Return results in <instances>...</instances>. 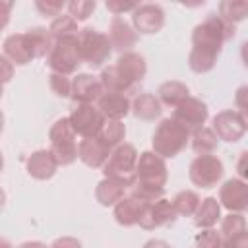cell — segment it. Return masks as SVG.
I'll return each instance as SVG.
<instances>
[{
    "instance_id": "cell-1",
    "label": "cell",
    "mask_w": 248,
    "mask_h": 248,
    "mask_svg": "<svg viewBox=\"0 0 248 248\" xmlns=\"http://www.w3.org/2000/svg\"><path fill=\"white\" fill-rule=\"evenodd\" d=\"M236 35V29L232 23L225 21L219 16H209L205 21L194 27L192 31V50L188 56V66L196 74H205L213 70L223 43L232 39Z\"/></svg>"
},
{
    "instance_id": "cell-2",
    "label": "cell",
    "mask_w": 248,
    "mask_h": 248,
    "mask_svg": "<svg viewBox=\"0 0 248 248\" xmlns=\"http://www.w3.org/2000/svg\"><path fill=\"white\" fill-rule=\"evenodd\" d=\"M147 74V64L145 58L138 52H124L116 60V64L103 68L99 79L105 87V91H114V93H130L134 91L145 78Z\"/></svg>"
},
{
    "instance_id": "cell-3",
    "label": "cell",
    "mask_w": 248,
    "mask_h": 248,
    "mask_svg": "<svg viewBox=\"0 0 248 248\" xmlns=\"http://www.w3.org/2000/svg\"><path fill=\"white\" fill-rule=\"evenodd\" d=\"M167 178H169V172H167L165 159L159 157L155 151H143L140 153V159H138V178H136V184L132 186V194L151 203L163 198Z\"/></svg>"
},
{
    "instance_id": "cell-4",
    "label": "cell",
    "mask_w": 248,
    "mask_h": 248,
    "mask_svg": "<svg viewBox=\"0 0 248 248\" xmlns=\"http://www.w3.org/2000/svg\"><path fill=\"white\" fill-rule=\"evenodd\" d=\"M190 140H192V132L170 116V118H163L157 124L151 138V145L159 157L172 159L188 145Z\"/></svg>"
},
{
    "instance_id": "cell-5",
    "label": "cell",
    "mask_w": 248,
    "mask_h": 248,
    "mask_svg": "<svg viewBox=\"0 0 248 248\" xmlns=\"http://www.w3.org/2000/svg\"><path fill=\"white\" fill-rule=\"evenodd\" d=\"M138 151L132 143H122L116 149H112L108 161L103 167V174L105 178L116 180L120 184H124L126 188L136 184L138 178Z\"/></svg>"
},
{
    "instance_id": "cell-6",
    "label": "cell",
    "mask_w": 248,
    "mask_h": 248,
    "mask_svg": "<svg viewBox=\"0 0 248 248\" xmlns=\"http://www.w3.org/2000/svg\"><path fill=\"white\" fill-rule=\"evenodd\" d=\"M76 130L70 124V118H58L50 130H48V140H50V151L56 157L58 165L68 167L72 165L78 157V143H76Z\"/></svg>"
},
{
    "instance_id": "cell-7",
    "label": "cell",
    "mask_w": 248,
    "mask_h": 248,
    "mask_svg": "<svg viewBox=\"0 0 248 248\" xmlns=\"http://www.w3.org/2000/svg\"><path fill=\"white\" fill-rule=\"evenodd\" d=\"M78 35H70V37H62V39L54 41V46H52L50 54L46 56V64H48V68L52 72L70 76L83 62L81 60V50H79Z\"/></svg>"
},
{
    "instance_id": "cell-8",
    "label": "cell",
    "mask_w": 248,
    "mask_h": 248,
    "mask_svg": "<svg viewBox=\"0 0 248 248\" xmlns=\"http://www.w3.org/2000/svg\"><path fill=\"white\" fill-rule=\"evenodd\" d=\"M78 39H79L81 60L89 68H101L110 58L112 43H110L108 35H105V33H101L97 29L85 27V29H79Z\"/></svg>"
},
{
    "instance_id": "cell-9",
    "label": "cell",
    "mask_w": 248,
    "mask_h": 248,
    "mask_svg": "<svg viewBox=\"0 0 248 248\" xmlns=\"http://www.w3.org/2000/svg\"><path fill=\"white\" fill-rule=\"evenodd\" d=\"M223 161L217 155H198L188 169V176L198 188H213L223 178Z\"/></svg>"
},
{
    "instance_id": "cell-10",
    "label": "cell",
    "mask_w": 248,
    "mask_h": 248,
    "mask_svg": "<svg viewBox=\"0 0 248 248\" xmlns=\"http://www.w3.org/2000/svg\"><path fill=\"white\" fill-rule=\"evenodd\" d=\"M68 118H70L72 128L76 130V134L81 138H97L103 124L107 122V118L99 110V107L85 105V103H76V107L72 108Z\"/></svg>"
},
{
    "instance_id": "cell-11",
    "label": "cell",
    "mask_w": 248,
    "mask_h": 248,
    "mask_svg": "<svg viewBox=\"0 0 248 248\" xmlns=\"http://www.w3.org/2000/svg\"><path fill=\"white\" fill-rule=\"evenodd\" d=\"M176 215L178 213L174 209V203L167 198H159V200L147 203V207L143 211V217L140 219V227L145 229V231H153V229L174 223Z\"/></svg>"
},
{
    "instance_id": "cell-12",
    "label": "cell",
    "mask_w": 248,
    "mask_h": 248,
    "mask_svg": "<svg viewBox=\"0 0 248 248\" xmlns=\"http://www.w3.org/2000/svg\"><path fill=\"white\" fill-rule=\"evenodd\" d=\"M207 116H209L207 105L202 99H196V97H188L172 112V118L178 120L182 126H186L190 132H196V130L203 128Z\"/></svg>"
},
{
    "instance_id": "cell-13",
    "label": "cell",
    "mask_w": 248,
    "mask_h": 248,
    "mask_svg": "<svg viewBox=\"0 0 248 248\" xmlns=\"http://www.w3.org/2000/svg\"><path fill=\"white\" fill-rule=\"evenodd\" d=\"M219 203L231 213L248 211V182L231 178L219 188Z\"/></svg>"
},
{
    "instance_id": "cell-14",
    "label": "cell",
    "mask_w": 248,
    "mask_h": 248,
    "mask_svg": "<svg viewBox=\"0 0 248 248\" xmlns=\"http://www.w3.org/2000/svg\"><path fill=\"white\" fill-rule=\"evenodd\" d=\"M132 23L134 29L143 35L159 33L165 25V12L159 4H140L132 12Z\"/></svg>"
},
{
    "instance_id": "cell-15",
    "label": "cell",
    "mask_w": 248,
    "mask_h": 248,
    "mask_svg": "<svg viewBox=\"0 0 248 248\" xmlns=\"http://www.w3.org/2000/svg\"><path fill=\"white\" fill-rule=\"evenodd\" d=\"M2 52L4 56L16 66H25L27 62H31L33 58H37V52L27 37V33H14V35H8L4 39V45H2Z\"/></svg>"
},
{
    "instance_id": "cell-16",
    "label": "cell",
    "mask_w": 248,
    "mask_h": 248,
    "mask_svg": "<svg viewBox=\"0 0 248 248\" xmlns=\"http://www.w3.org/2000/svg\"><path fill=\"white\" fill-rule=\"evenodd\" d=\"M213 132L217 134L219 140L234 143L242 140V136L246 134V128L236 110H223L213 116Z\"/></svg>"
},
{
    "instance_id": "cell-17",
    "label": "cell",
    "mask_w": 248,
    "mask_h": 248,
    "mask_svg": "<svg viewBox=\"0 0 248 248\" xmlns=\"http://www.w3.org/2000/svg\"><path fill=\"white\" fill-rule=\"evenodd\" d=\"M103 93H105V87H103L101 79L91 74H78L72 79V99L76 103L93 105L101 99Z\"/></svg>"
},
{
    "instance_id": "cell-18",
    "label": "cell",
    "mask_w": 248,
    "mask_h": 248,
    "mask_svg": "<svg viewBox=\"0 0 248 248\" xmlns=\"http://www.w3.org/2000/svg\"><path fill=\"white\" fill-rule=\"evenodd\" d=\"M58 161L56 157L52 155L50 149H37L33 151L29 157H27V163H25V169H27V174L37 178V180H48L54 176L56 169H58Z\"/></svg>"
},
{
    "instance_id": "cell-19",
    "label": "cell",
    "mask_w": 248,
    "mask_h": 248,
    "mask_svg": "<svg viewBox=\"0 0 248 248\" xmlns=\"http://www.w3.org/2000/svg\"><path fill=\"white\" fill-rule=\"evenodd\" d=\"M149 202L130 194L126 198H122L116 205H114V219L118 225L122 227H132V225H140V219L143 217V211L147 207Z\"/></svg>"
},
{
    "instance_id": "cell-20",
    "label": "cell",
    "mask_w": 248,
    "mask_h": 248,
    "mask_svg": "<svg viewBox=\"0 0 248 248\" xmlns=\"http://www.w3.org/2000/svg\"><path fill=\"white\" fill-rule=\"evenodd\" d=\"M108 39L112 43V48L120 50L122 54L124 52H130L132 46H136L138 43V31L126 21L122 19L120 16H114L110 19V25H108Z\"/></svg>"
},
{
    "instance_id": "cell-21",
    "label": "cell",
    "mask_w": 248,
    "mask_h": 248,
    "mask_svg": "<svg viewBox=\"0 0 248 248\" xmlns=\"http://www.w3.org/2000/svg\"><path fill=\"white\" fill-rule=\"evenodd\" d=\"M110 149L101 143L97 138H83L79 143H78V157L83 165L91 167V169H103L105 163L108 161L110 157Z\"/></svg>"
},
{
    "instance_id": "cell-22",
    "label": "cell",
    "mask_w": 248,
    "mask_h": 248,
    "mask_svg": "<svg viewBox=\"0 0 248 248\" xmlns=\"http://www.w3.org/2000/svg\"><path fill=\"white\" fill-rule=\"evenodd\" d=\"M97 107L105 114V118H108V120H122L132 110V101L124 93L105 91L101 95V99L97 101Z\"/></svg>"
},
{
    "instance_id": "cell-23",
    "label": "cell",
    "mask_w": 248,
    "mask_h": 248,
    "mask_svg": "<svg viewBox=\"0 0 248 248\" xmlns=\"http://www.w3.org/2000/svg\"><path fill=\"white\" fill-rule=\"evenodd\" d=\"M157 97H159L161 105H167V107L176 108L180 103H184L190 97V89H188L186 83L176 81V79H170V81H165V83L159 85Z\"/></svg>"
},
{
    "instance_id": "cell-24",
    "label": "cell",
    "mask_w": 248,
    "mask_h": 248,
    "mask_svg": "<svg viewBox=\"0 0 248 248\" xmlns=\"http://www.w3.org/2000/svg\"><path fill=\"white\" fill-rule=\"evenodd\" d=\"M132 112L140 120H155L161 116L163 105L153 93H141L132 101Z\"/></svg>"
},
{
    "instance_id": "cell-25",
    "label": "cell",
    "mask_w": 248,
    "mask_h": 248,
    "mask_svg": "<svg viewBox=\"0 0 248 248\" xmlns=\"http://www.w3.org/2000/svg\"><path fill=\"white\" fill-rule=\"evenodd\" d=\"M124 194H126V186L120 184V182H116V180H110V178H103L97 184V188H95V198L105 207L116 205L122 198H126Z\"/></svg>"
},
{
    "instance_id": "cell-26",
    "label": "cell",
    "mask_w": 248,
    "mask_h": 248,
    "mask_svg": "<svg viewBox=\"0 0 248 248\" xmlns=\"http://www.w3.org/2000/svg\"><path fill=\"white\" fill-rule=\"evenodd\" d=\"M221 219V203L217 198H203L196 215H194V223L200 229H211L217 221Z\"/></svg>"
},
{
    "instance_id": "cell-27",
    "label": "cell",
    "mask_w": 248,
    "mask_h": 248,
    "mask_svg": "<svg viewBox=\"0 0 248 248\" xmlns=\"http://www.w3.org/2000/svg\"><path fill=\"white\" fill-rule=\"evenodd\" d=\"M124 136H126V128H124L122 120H108V118H107V122L103 124L101 132L97 134V140H99L101 143H105V145L112 151V149H116L118 145H122Z\"/></svg>"
},
{
    "instance_id": "cell-28",
    "label": "cell",
    "mask_w": 248,
    "mask_h": 248,
    "mask_svg": "<svg viewBox=\"0 0 248 248\" xmlns=\"http://www.w3.org/2000/svg\"><path fill=\"white\" fill-rule=\"evenodd\" d=\"M219 138L213 132V128H200L196 132H192V149L198 155H213V151L217 149Z\"/></svg>"
},
{
    "instance_id": "cell-29",
    "label": "cell",
    "mask_w": 248,
    "mask_h": 248,
    "mask_svg": "<svg viewBox=\"0 0 248 248\" xmlns=\"http://www.w3.org/2000/svg\"><path fill=\"white\" fill-rule=\"evenodd\" d=\"M25 33H27V37H29L35 52H37V58L50 54V50L54 46V39H52L48 29H45V27H31Z\"/></svg>"
},
{
    "instance_id": "cell-30",
    "label": "cell",
    "mask_w": 248,
    "mask_h": 248,
    "mask_svg": "<svg viewBox=\"0 0 248 248\" xmlns=\"http://www.w3.org/2000/svg\"><path fill=\"white\" fill-rule=\"evenodd\" d=\"M172 203H174V209H176L178 215L192 217V215H196L202 200L194 190H182L172 198Z\"/></svg>"
},
{
    "instance_id": "cell-31",
    "label": "cell",
    "mask_w": 248,
    "mask_h": 248,
    "mask_svg": "<svg viewBox=\"0 0 248 248\" xmlns=\"http://www.w3.org/2000/svg\"><path fill=\"white\" fill-rule=\"evenodd\" d=\"M219 17L229 23H238L248 17V2L242 0H225L219 4Z\"/></svg>"
},
{
    "instance_id": "cell-32",
    "label": "cell",
    "mask_w": 248,
    "mask_h": 248,
    "mask_svg": "<svg viewBox=\"0 0 248 248\" xmlns=\"http://www.w3.org/2000/svg\"><path fill=\"white\" fill-rule=\"evenodd\" d=\"M246 229V219L240 213H229L227 217H223L221 221V236L223 240H231L238 234H242Z\"/></svg>"
},
{
    "instance_id": "cell-33",
    "label": "cell",
    "mask_w": 248,
    "mask_h": 248,
    "mask_svg": "<svg viewBox=\"0 0 248 248\" xmlns=\"http://www.w3.org/2000/svg\"><path fill=\"white\" fill-rule=\"evenodd\" d=\"M52 39H62V37H70V35H78L79 29H78V21L72 17V16H58L50 27H48Z\"/></svg>"
},
{
    "instance_id": "cell-34",
    "label": "cell",
    "mask_w": 248,
    "mask_h": 248,
    "mask_svg": "<svg viewBox=\"0 0 248 248\" xmlns=\"http://www.w3.org/2000/svg\"><path fill=\"white\" fill-rule=\"evenodd\" d=\"M95 6L97 4L91 0H72V2H68L66 8H68V16H72L76 21H85L93 14Z\"/></svg>"
},
{
    "instance_id": "cell-35",
    "label": "cell",
    "mask_w": 248,
    "mask_h": 248,
    "mask_svg": "<svg viewBox=\"0 0 248 248\" xmlns=\"http://www.w3.org/2000/svg\"><path fill=\"white\" fill-rule=\"evenodd\" d=\"M48 85H50L54 95H58V97H72V79L68 76L52 72L48 76Z\"/></svg>"
},
{
    "instance_id": "cell-36",
    "label": "cell",
    "mask_w": 248,
    "mask_h": 248,
    "mask_svg": "<svg viewBox=\"0 0 248 248\" xmlns=\"http://www.w3.org/2000/svg\"><path fill=\"white\" fill-rule=\"evenodd\" d=\"M223 236L215 229H203L202 232L196 234V244L198 248H221L223 246Z\"/></svg>"
},
{
    "instance_id": "cell-37",
    "label": "cell",
    "mask_w": 248,
    "mask_h": 248,
    "mask_svg": "<svg viewBox=\"0 0 248 248\" xmlns=\"http://www.w3.org/2000/svg\"><path fill=\"white\" fill-rule=\"evenodd\" d=\"M234 105L238 108L236 112H238V116H240V120L244 124V128L248 132V85H240L236 89V93H234Z\"/></svg>"
},
{
    "instance_id": "cell-38",
    "label": "cell",
    "mask_w": 248,
    "mask_h": 248,
    "mask_svg": "<svg viewBox=\"0 0 248 248\" xmlns=\"http://www.w3.org/2000/svg\"><path fill=\"white\" fill-rule=\"evenodd\" d=\"M64 6H68V4H64V2H56V0H39V2H35V8L41 12V16L43 17H48V19H56L58 16H60V12L64 10Z\"/></svg>"
},
{
    "instance_id": "cell-39",
    "label": "cell",
    "mask_w": 248,
    "mask_h": 248,
    "mask_svg": "<svg viewBox=\"0 0 248 248\" xmlns=\"http://www.w3.org/2000/svg\"><path fill=\"white\" fill-rule=\"evenodd\" d=\"M140 4H132V2H116V0H108L107 2V10L112 14V16H120L124 12H134Z\"/></svg>"
},
{
    "instance_id": "cell-40",
    "label": "cell",
    "mask_w": 248,
    "mask_h": 248,
    "mask_svg": "<svg viewBox=\"0 0 248 248\" xmlns=\"http://www.w3.org/2000/svg\"><path fill=\"white\" fill-rule=\"evenodd\" d=\"M236 172H238V178L248 182V149L240 153L238 157V163H236Z\"/></svg>"
},
{
    "instance_id": "cell-41",
    "label": "cell",
    "mask_w": 248,
    "mask_h": 248,
    "mask_svg": "<svg viewBox=\"0 0 248 248\" xmlns=\"http://www.w3.org/2000/svg\"><path fill=\"white\" fill-rule=\"evenodd\" d=\"M50 248H81V242L74 236H62V238H56Z\"/></svg>"
},
{
    "instance_id": "cell-42",
    "label": "cell",
    "mask_w": 248,
    "mask_h": 248,
    "mask_svg": "<svg viewBox=\"0 0 248 248\" xmlns=\"http://www.w3.org/2000/svg\"><path fill=\"white\" fill-rule=\"evenodd\" d=\"M225 242L232 244L234 248H248V231H244L242 234H238V236H234L231 240H225Z\"/></svg>"
},
{
    "instance_id": "cell-43",
    "label": "cell",
    "mask_w": 248,
    "mask_h": 248,
    "mask_svg": "<svg viewBox=\"0 0 248 248\" xmlns=\"http://www.w3.org/2000/svg\"><path fill=\"white\" fill-rule=\"evenodd\" d=\"M143 248H170V244L165 240H159V238H151L143 244Z\"/></svg>"
},
{
    "instance_id": "cell-44",
    "label": "cell",
    "mask_w": 248,
    "mask_h": 248,
    "mask_svg": "<svg viewBox=\"0 0 248 248\" xmlns=\"http://www.w3.org/2000/svg\"><path fill=\"white\" fill-rule=\"evenodd\" d=\"M2 66H4V83L10 79V76H12V68H10V60L6 58V56H2Z\"/></svg>"
},
{
    "instance_id": "cell-45",
    "label": "cell",
    "mask_w": 248,
    "mask_h": 248,
    "mask_svg": "<svg viewBox=\"0 0 248 248\" xmlns=\"http://www.w3.org/2000/svg\"><path fill=\"white\" fill-rule=\"evenodd\" d=\"M240 58H242L244 66L248 68V41H244V43H242V46H240Z\"/></svg>"
},
{
    "instance_id": "cell-46",
    "label": "cell",
    "mask_w": 248,
    "mask_h": 248,
    "mask_svg": "<svg viewBox=\"0 0 248 248\" xmlns=\"http://www.w3.org/2000/svg\"><path fill=\"white\" fill-rule=\"evenodd\" d=\"M17 248H46L43 242H37V240H31V242H23V244H19Z\"/></svg>"
},
{
    "instance_id": "cell-47",
    "label": "cell",
    "mask_w": 248,
    "mask_h": 248,
    "mask_svg": "<svg viewBox=\"0 0 248 248\" xmlns=\"http://www.w3.org/2000/svg\"><path fill=\"white\" fill-rule=\"evenodd\" d=\"M221 248H234V246H232V244H229V242H223V246H221Z\"/></svg>"
},
{
    "instance_id": "cell-48",
    "label": "cell",
    "mask_w": 248,
    "mask_h": 248,
    "mask_svg": "<svg viewBox=\"0 0 248 248\" xmlns=\"http://www.w3.org/2000/svg\"><path fill=\"white\" fill-rule=\"evenodd\" d=\"M2 248H10V244H8V240H2Z\"/></svg>"
}]
</instances>
